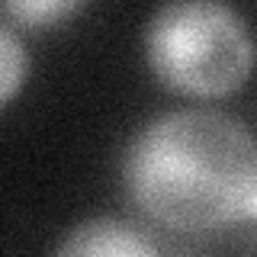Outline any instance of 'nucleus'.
Returning <instances> with one entry per match:
<instances>
[{
  "mask_svg": "<svg viewBox=\"0 0 257 257\" xmlns=\"http://www.w3.org/2000/svg\"><path fill=\"white\" fill-rule=\"evenodd\" d=\"M0 10L7 16H13L16 23H23V26L42 29V26H55L64 16L77 13L80 4H74V0H16V4H4Z\"/></svg>",
  "mask_w": 257,
  "mask_h": 257,
  "instance_id": "nucleus-5",
  "label": "nucleus"
},
{
  "mask_svg": "<svg viewBox=\"0 0 257 257\" xmlns=\"http://www.w3.org/2000/svg\"><path fill=\"white\" fill-rule=\"evenodd\" d=\"M29 74V52L13 26L0 23V106L10 103Z\"/></svg>",
  "mask_w": 257,
  "mask_h": 257,
  "instance_id": "nucleus-4",
  "label": "nucleus"
},
{
  "mask_svg": "<svg viewBox=\"0 0 257 257\" xmlns=\"http://www.w3.org/2000/svg\"><path fill=\"white\" fill-rule=\"evenodd\" d=\"M145 58L174 93L215 100L251 74L254 39L238 10L215 0L164 4L145 26Z\"/></svg>",
  "mask_w": 257,
  "mask_h": 257,
  "instance_id": "nucleus-2",
  "label": "nucleus"
},
{
  "mask_svg": "<svg viewBox=\"0 0 257 257\" xmlns=\"http://www.w3.org/2000/svg\"><path fill=\"white\" fill-rule=\"evenodd\" d=\"M55 257H158V251L139 225L116 215H96L74 225L61 238Z\"/></svg>",
  "mask_w": 257,
  "mask_h": 257,
  "instance_id": "nucleus-3",
  "label": "nucleus"
},
{
  "mask_svg": "<svg viewBox=\"0 0 257 257\" xmlns=\"http://www.w3.org/2000/svg\"><path fill=\"white\" fill-rule=\"evenodd\" d=\"M128 196L177 231H212L257 215V145L222 109H174L151 119L122 158Z\"/></svg>",
  "mask_w": 257,
  "mask_h": 257,
  "instance_id": "nucleus-1",
  "label": "nucleus"
}]
</instances>
